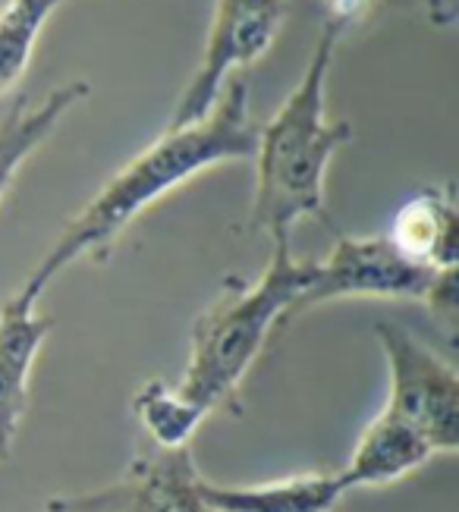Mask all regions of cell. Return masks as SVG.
<instances>
[{
    "instance_id": "cell-12",
    "label": "cell",
    "mask_w": 459,
    "mask_h": 512,
    "mask_svg": "<svg viewBox=\"0 0 459 512\" xmlns=\"http://www.w3.org/2000/svg\"><path fill=\"white\" fill-rule=\"evenodd\" d=\"M85 95H89V82L57 85L38 107H32L26 92L16 95L7 117L0 120V195L13 183L19 164L51 136V129L60 123V117L67 114L73 104H79Z\"/></svg>"
},
{
    "instance_id": "cell-15",
    "label": "cell",
    "mask_w": 459,
    "mask_h": 512,
    "mask_svg": "<svg viewBox=\"0 0 459 512\" xmlns=\"http://www.w3.org/2000/svg\"><path fill=\"white\" fill-rule=\"evenodd\" d=\"M321 16H324V26H337V29H346L349 22H353L371 0H315Z\"/></svg>"
},
{
    "instance_id": "cell-11",
    "label": "cell",
    "mask_w": 459,
    "mask_h": 512,
    "mask_svg": "<svg viewBox=\"0 0 459 512\" xmlns=\"http://www.w3.org/2000/svg\"><path fill=\"white\" fill-rule=\"evenodd\" d=\"M434 456L437 453L415 431H409L406 425H400V421H393L387 415H378L359 437L353 459L346 462L340 478L346 484V491L378 487V484H390L415 469H422Z\"/></svg>"
},
{
    "instance_id": "cell-5",
    "label": "cell",
    "mask_w": 459,
    "mask_h": 512,
    "mask_svg": "<svg viewBox=\"0 0 459 512\" xmlns=\"http://www.w3.org/2000/svg\"><path fill=\"white\" fill-rule=\"evenodd\" d=\"M390 365V396L381 415L419 434L434 453L459 443V377L450 362L397 324L375 327Z\"/></svg>"
},
{
    "instance_id": "cell-9",
    "label": "cell",
    "mask_w": 459,
    "mask_h": 512,
    "mask_svg": "<svg viewBox=\"0 0 459 512\" xmlns=\"http://www.w3.org/2000/svg\"><path fill=\"white\" fill-rule=\"evenodd\" d=\"M199 491L214 512H334L349 494L340 472L293 475L249 487H224L199 478Z\"/></svg>"
},
{
    "instance_id": "cell-14",
    "label": "cell",
    "mask_w": 459,
    "mask_h": 512,
    "mask_svg": "<svg viewBox=\"0 0 459 512\" xmlns=\"http://www.w3.org/2000/svg\"><path fill=\"white\" fill-rule=\"evenodd\" d=\"M133 412L155 440V447L164 450L189 447V437L202 425V415L183 403L177 390H170L161 381H148L145 387H139V393L133 396Z\"/></svg>"
},
{
    "instance_id": "cell-4",
    "label": "cell",
    "mask_w": 459,
    "mask_h": 512,
    "mask_svg": "<svg viewBox=\"0 0 459 512\" xmlns=\"http://www.w3.org/2000/svg\"><path fill=\"white\" fill-rule=\"evenodd\" d=\"M346 296H375V299H419L428 302L434 315L447 324L456 321V267L434 271L419 261L406 258L390 236L349 239L340 236L327 261L318 264L315 280L290 305L283 324L299 318L315 305L346 299Z\"/></svg>"
},
{
    "instance_id": "cell-2",
    "label": "cell",
    "mask_w": 459,
    "mask_h": 512,
    "mask_svg": "<svg viewBox=\"0 0 459 512\" xmlns=\"http://www.w3.org/2000/svg\"><path fill=\"white\" fill-rule=\"evenodd\" d=\"M340 35L343 29L324 26L296 92L258 129V176L249 220L255 233L290 239L293 224L302 217H318L327 224L324 173L337 148L353 139L349 123L324 120V79Z\"/></svg>"
},
{
    "instance_id": "cell-16",
    "label": "cell",
    "mask_w": 459,
    "mask_h": 512,
    "mask_svg": "<svg viewBox=\"0 0 459 512\" xmlns=\"http://www.w3.org/2000/svg\"><path fill=\"white\" fill-rule=\"evenodd\" d=\"M45 512H101V509L89 500V494H73V497H54V500H48Z\"/></svg>"
},
{
    "instance_id": "cell-8",
    "label": "cell",
    "mask_w": 459,
    "mask_h": 512,
    "mask_svg": "<svg viewBox=\"0 0 459 512\" xmlns=\"http://www.w3.org/2000/svg\"><path fill=\"white\" fill-rule=\"evenodd\" d=\"M35 302L19 289L0 305V459L10 456L16 431L29 409V377L38 349L54 330V318L35 315Z\"/></svg>"
},
{
    "instance_id": "cell-7",
    "label": "cell",
    "mask_w": 459,
    "mask_h": 512,
    "mask_svg": "<svg viewBox=\"0 0 459 512\" xmlns=\"http://www.w3.org/2000/svg\"><path fill=\"white\" fill-rule=\"evenodd\" d=\"M199 478L189 447H155L136 456L117 484L92 491L89 500L101 512H214L199 491Z\"/></svg>"
},
{
    "instance_id": "cell-1",
    "label": "cell",
    "mask_w": 459,
    "mask_h": 512,
    "mask_svg": "<svg viewBox=\"0 0 459 512\" xmlns=\"http://www.w3.org/2000/svg\"><path fill=\"white\" fill-rule=\"evenodd\" d=\"M258 145V126L249 117V88L246 79L224 82L208 117L183 129H167L164 136L136 154L111 183L85 205L54 239L51 252L35 267V274L23 286L32 299L41 296L60 271L76 258L95 255L104 258L114 239L161 195L177 189L221 161L252 158Z\"/></svg>"
},
{
    "instance_id": "cell-13",
    "label": "cell",
    "mask_w": 459,
    "mask_h": 512,
    "mask_svg": "<svg viewBox=\"0 0 459 512\" xmlns=\"http://www.w3.org/2000/svg\"><path fill=\"white\" fill-rule=\"evenodd\" d=\"M63 0H7L0 7V95L26 73L35 38Z\"/></svg>"
},
{
    "instance_id": "cell-3",
    "label": "cell",
    "mask_w": 459,
    "mask_h": 512,
    "mask_svg": "<svg viewBox=\"0 0 459 512\" xmlns=\"http://www.w3.org/2000/svg\"><path fill=\"white\" fill-rule=\"evenodd\" d=\"M318 264L293 261L290 239H274L265 277L255 286L233 280L192 327V352L177 396L202 418L233 399L239 381L258 359L271 327L283 324L290 305L312 286Z\"/></svg>"
},
{
    "instance_id": "cell-10",
    "label": "cell",
    "mask_w": 459,
    "mask_h": 512,
    "mask_svg": "<svg viewBox=\"0 0 459 512\" xmlns=\"http://www.w3.org/2000/svg\"><path fill=\"white\" fill-rule=\"evenodd\" d=\"M387 236L406 258L434 271H453L459 252L453 186H428L412 195L393 217Z\"/></svg>"
},
{
    "instance_id": "cell-6",
    "label": "cell",
    "mask_w": 459,
    "mask_h": 512,
    "mask_svg": "<svg viewBox=\"0 0 459 512\" xmlns=\"http://www.w3.org/2000/svg\"><path fill=\"white\" fill-rule=\"evenodd\" d=\"M283 22V0H217L199 70L173 110L167 129H183L208 117L230 73L255 63L271 48Z\"/></svg>"
}]
</instances>
